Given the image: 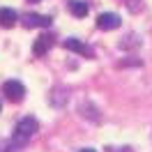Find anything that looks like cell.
Wrapping results in <instances>:
<instances>
[{
    "label": "cell",
    "mask_w": 152,
    "mask_h": 152,
    "mask_svg": "<svg viewBox=\"0 0 152 152\" xmlns=\"http://www.w3.org/2000/svg\"><path fill=\"white\" fill-rule=\"evenodd\" d=\"M2 95L7 97L10 102H23V97H26V88L21 81H7L5 86H2Z\"/></svg>",
    "instance_id": "cell-2"
},
{
    "label": "cell",
    "mask_w": 152,
    "mask_h": 152,
    "mask_svg": "<svg viewBox=\"0 0 152 152\" xmlns=\"http://www.w3.org/2000/svg\"><path fill=\"white\" fill-rule=\"evenodd\" d=\"M21 23L26 28H48L51 26V16H42V14H26Z\"/></svg>",
    "instance_id": "cell-4"
},
{
    "label": "cell",
    "mask_w": 152,
    "mask_h": 152,
    "mask_svg": "<svg viewBox=\"0 0 152 152\" xmlns=\"http://www.w3.org/2000/svg\"><path fill=\"white\" fill-rule=\"evenodd\" d=\"M28 2H39V0H28Z\"/></svg>",
    "instance_id": "cell-11"
},
{
    "label": "cell",
    "mask_w": 152,
    "mask_h": 152,
    "mask_svg": "<svg viewBox=\"0 0 152 152\" xmlns=\"http://www.w3.org/2000/svg\"><path fill=\"white\" fill-rule=\"evenodd\" d=\"M127 2H129V7L136 12V10H138V5H136V2H141V0H127Z\"/></svg>",
    "instance_id": "cell-9"
},
{
    "label": "cell",
    "mask_w": 152,
    "mask_h": 152,
    "mask_svg": "<svg viewBox=\"0 0 152 152\" xmlns=\"http://www.w3.org/2000/svg\"><path fill=\"white\" fill-rule=\"evenodd\" d=\"M0 111H2V106H0Z\"/></svg>",
    "instance_id": "cell-12"
},
{
    "label": "cell",
    "mask_w": 152,
    "mask_h": 152,
    "mask_svg": "<svg viewBox=\"0 0 152 152\" xmlns=\"http://www.w3.org/2000/svg\"><path fill=\"white\" fill-rule=\"evenodd\" d=\"M69 12L74 16H78V19H83V16H88V2H83V0H69Z\"/></svg>",
    "instance_id": "cell-8"
},
{
    "label": "cell",
    "mask_w": 152,
    "mask_h": 152,
    "mask_svg": "<svg viewBox=\"0 0 152 152\" xmlns=\"http://www.w3.org/2000/svg\"><path fill=\"white\" fill-rule=\"evenodd\" d=\"M16 21H19L16 10H12V7H0V28H12V26H16Z\"/></svg>",
    "instance_id": "cell-5"
},
{
    "label": "cell",
    "mask_w": 152,
    "mask_h": 152,
    "mask_svg": "<svg viewBox=\"0 0 152 152\" xmlns=\"http://www.w3.org/2000/svg\"><path fill=\"white\" fill-rule=\"evenodd\" d=\"M78 152H97V150H92V148H83V150H78Z\"/></svg>",
    "instance_id": "cell-10"
},
{
    "label": "cell",
    "mask_w": 152,
    "mask_h": 152,
    "mask_svg": "<svg viewBox=\"0 0 152 152\" xmlns=\"http://www.w3.org/2000/svg\"><path fill=\"white\" fill-rule=\"evenodd\" d=\"M39 129V124L35 118H23L19 124H16V129H14V141L19 143H26L30 136H35V132Z\"/></svg>",
    "instance_id": "cell-1"
},
{
    "label": "cell",
    "mask_w": 152,
    "mask_h": 152,
    "mask_svg": "<svg viewBox=\"0 0 152 152\" xmlns=\"http://www.w3.org/2000/svg\"><path fill=\"white\" fill-rule=\"evenodd\" d=\"M51 44H53V37H48V35H42V37L32 44V51H35V56H44L48 48H51Z\"/></svg>",
    "instance_id": "cell-7"
},
{
    "label": "cell",
    "mask_w": 152,
    "mask_h": 152,
    "mask_svg": "<svg viewBox=\"0 0 152 152\" xmlns=\"http://www.w3.org/2000/svg\"><path fill=\"white\" fill-rule=\"evenodd\" d=\"M122 26V19L115 14V12H104L97 16V28L99 30H115Z\"/></svg>",
    "instance_id": "cell-3"
},
{
    "label": "cell",
    "mask_w": 152,
    "mask_h": 152,
    "mask_svg": "<svg viewBox=\"0 0 152 152\" xmlns=\"http://www.w3.org/2000/svg\"><path fill=\"white\" fill-rule=\"evenodd\" d=\"M65 48L67 51H74V53H81V56H90V48H88L81 39H74V37L65 39Z\"/></svg>",
    "instance_id": "cell-6"
}]
</instances>
